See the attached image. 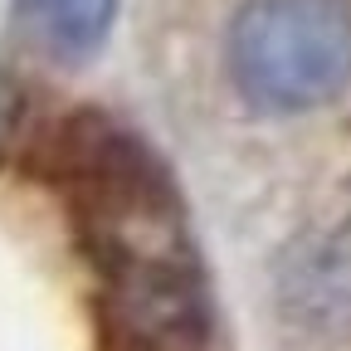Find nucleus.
<instances>
[{"instance_id":"nucleus-2","label":"nucleus","mask_w":351,"mask_h":351,"mask_svg":"<svg viewBox=\"0 0 351 351\" xmlns=\"http://www.w3.org/2000/svg\"><path fill=\"white\" fill-rule=\"evenodd\" d=\"M230 78L263 112H307L351 83V0H244Z\"/></svg>"},{"instance_id":"nucleus-4","label":"nucleus","mask_w":351,"mask_h":351,"mask_svg":"<svg viewBox=\"0 0 351 351\" xmlns=\"http://www.w3.org/2000/svg\"><path fill=\"white\" fill-rule=\"evenodd\" d=\"M20 112H25V93H20V83L0 69V152L10 147L15 127H20Z\"/></svg>"},{"instance_id":"nucleus-1","label":"nucleus","mask_w":351,"mask_h":351,"mask_svg":"<svg viewBox=\"0 0 351 351\" xmlns=\"http://www.w3.org/2000/svg\"><path fill=\"white\" fill-rule=\"evenodd\" d=\"M44 176L78 219L112 341L127 351H200L210 288L166 161L137 132L83 112L49 137Z\"/></svg>"},{"instance_id":"nucleus-3","label":"nucleus","mask_w":351,"mask_h":351,"mask_svg":"<svg viewBox=\"0 0 351 351\" xmlns=\"http://www.w3.org/2000/svg\"><path fill=\"white\" fill-rule=\"evenodd\" d=\"M117 15V0H15L10 25L25 49L49 64H83L93 59Z\"/></svg>"}]
</instances>
